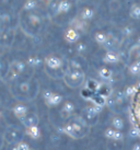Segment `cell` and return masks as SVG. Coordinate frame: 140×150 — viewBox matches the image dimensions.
<instances>
[{"mask_svg": "<svg viewBox=\"0 0 140 150\" xmlns=\"http://www.w3.org/2000/svg\"><path fill=\"white\" fill-rule=\"evenodd\" d=\"M30 149L31 148H30L29 144H26L24 142H21L18 145H16V150H30Z\"/></svg>", "mask_w": 140, "mask_h": 150, "instance_id": "27", "label": "cell"}, {"mask_svg": "<svg viewBox=\"0 0 140 150\" xmlns=\"http://www.w3.org/2000/svg\"><path fill=\"white\" fill-rule=\"evenodd\" d=\"M123 138H124V134L120 130H116L115 134H114V137H113V140H115V142H122Z\"/></svg>", "mask_w": 140, "mask_h": 150, "instance_id": "31", "label": "cell"}, {"mask_svg": "<svg viewBox=\"0 0 140 150\" xmlns=\"http://www.w3.org/2000/svg\"><path fill=\"white\" fill-rule=\"evenodd\" d=\"M129 71H130V74H132V75H138V74H140V59L134 62L129 66Z\"/></svg>", "mask_w": 140, "mask_h": 150, "instance_id": "20", "label": "cell"}, {"mask_svg": "<svg viewBox=\"0 0 140 150\" xmlns=\"http://www.w3.org/2000/svg\"><path fill=\"white\" fill-rule=\"evenodd\" d=\"M74 24H72L74 25V29L77 30L78 32H80V31H86L88 28V24L83 20H74Z\"/></svg>", "mask_w": 140, "mask_h": 150, "instance_id": "19", "label": "cell"}, {"mask_svg": "<svg viewBox=\"0 0 140 150\" xmlns=\"http://www.w3.org/2000/svg\"><path fill=\"white\" fill-rule=\"evenodd\" d=\"M22 125L24 126L25 128H29V127H32V126H37V123H38V118L35 114H31V115H26V116L20 118Z\"/></svg>", "mask_w": 140, "mask_h": 150, "instance_id": "7", "label": "cell"}, {"mask_svg": "<svg viewBox=\"0 0 140 150\" xmlns=\"http://www.w3.org/2000/svg\"><path fill=\"white\" fill-rule=\"evenodd\" d=\"M26 134L29 135L30 137H32L33 139H37L41 135V130L37 126H32V127H29L26 128Z\"/></svg>", "mask_w": 140, "mask_h": 150, "instance_id": "14", "label": "cell"}, {"mask_svg": "<svg viewBox=\"0 0 140 150\" xmlns=\"http://www.w3.org/2000/svg\"><path fill=\"white\" fill-rule=\"evenodd\" d=\"M136 91V86H129V87L126 88V90L124 91V94L126 98H132L134 96V93Z\"/></svg>", "mask_w": 140, "mask_h": 150, "instance_id": "22", "label": "cell"}, {"mask_svg": "<svg viewBox=\"0 0 140 150\" xmlns=\"http://www.w3.org/2000/svg\"><path fill=\"white\" fill-rule=\"evenodd\" d=\"M45 65L50 70H54V71L62 70V60L59 57L55 56V55H50V56H47L45 58Z\"/></svg>", "mask_w": 140, "mask_h": 150, "instance_id": "5", "label": "cell"}, {"mask_svg": "<svg viewBox=\"0 0 140 150\" xmlns=\"http://www.w3.org/2000/svg\"><path fill=\"white\" fill-rule=\"evenodd\" d=\"M30 150H34V149H30Z\"/></svg>", "mask_w": 140, "mask_h": 150, "instance_id": "36", "label": "cell"}, {"mask_svg": "<svg viewBox=\"0 0 140 150\" xmlns=\"http://www.w3.org/2000/svg\"><path fill=\"white\" fill-rule=\"evenodd\" d=\"M103 60L107 64H115L119 60V55L114 52H106V54L104 55Z\"/></svg>", "mask_w": 140, "mask_h": 150, "instance_id": "10", "label": "cell"}, {"mask_svg": "<svg viewBox=\"0 0 140 150\" xmlns=\"http://www.w3.org/2000/svg\"><path fill=\"white\" fill-rule=\"evenodd\" d=\"M44 99H45L46 104L48 106H56L62 101V96L58 93H54L50 91H45L44 94Z\"/></svg>", "mask_w": 140, "mask_h": 150, "instance_id": "6", "label": "cell"}, {"mask_svg": "<svg viewBox=\"0 0 140 150\" xmlns=\"http://www.w3.org/2000/svg\"><path fill=\"white\" fill-rule=\"evenodd\" d=\"M100 113V108L98 106H87L82 111L83 115H87L90 117H98Z\"/></svg>", "mask_w": 140, "mask_h": 150, "instance_id": "11", "label": "cell"}, {"mask_svg": "<svg viewBox=\"0 0 140 150\" xmlns=\"http://www.w3.org/2000/svg\"><path fill=\"white\" fill-rule=\"evenodd\" d=\"M94 40L95 42H98L99 44L103 46V44L107 41V34L104 32H96L94 34Z\"/></svg>", "mask_w": 140, "mask_h": 150, "instance_id": "18", "label": "cell"}, {"mask_svg": "<svg viewBox=\"0 0 140 150\" xmlns=\"http://www.w3.org/2000/svg\"><path fill=\"white\" fill-rule=\"evenodd\" d=\"M112 126L115 130H120L122 132V129L125 126V123H124L123 118H120L119 116H114L112 118Z\"/></svg>", "mask_w": 140, "mask_h": 150, "instance_id": "13", "label": "cell"}, {"mask_svg": "<svg viewBox=\"0 0 140 150\" xmlns=\"http://www.w3.org/2000/svg\"><path fill=\"white\" fill-rule=\"evenodd\" d=\"M132 150H140V145H139V144H136V145H134V146H132Z\"/></svg>", "mask_w": 140, "mask_h": 150, "instance_id": "34", "label": "cell"}, {"mask_svg": "<svg viewBox=\"0 0 140 150\" xmlns=\"http://www.w3.org/2000/svg\"><path fill=\"white\" fill-rule=\"evenodd\" d=\"M28 64H29L30 66L32 67H37L38 66V64H41V62L38 60V58H36V57H30L29 59H28Z\"/></svg>", "mask_w": 140, "mask_h": 150, "instance_id": "28", "label": "cell"}, {"mask_svg": "<svg viewBox=\"0 0 140 150\" xmlns=\"http://www.w3.org/2000/svg\"><path fill=\"white\" fill-rule=\"evenodd\" d=\"M115 132H116V130L113 128V127H108V128L105 129V133H104V135H105V137L108 138V139H113Z\"/></svg>", "mask_w": 140, "mask_h": 150, "instance_id": "26", "label": "cell"}, {"mask_svg": "<svg viewBox=\"0 0 140 150\" xmlns=\"http://www.w3.org/2000/svg\"><path fill=\"white\" fill-rule=\"evenodd\" d=\"M130 137L132 138H136V136H138V134H137V132L135 130V129L132 128V129H130Z\"/></svg>", "mask_w": 140, "mask_h": 150, "instance_id": "33", "label": "cell"}, {"mask_svg": "<svg viewBox=\"0 0 140 150\" xmlns=\"http://www.w3.org/2000/svg\"><path fill=\"white\" fill-rule=\"evenodd\" d=\"M132 33H134V28H132V25H126V26L123 29V34H124V35H127V36H129V35H132Z\"/></svg>", "mask_w": 140, "mask_h": 150, "instance_id": "30", "label": "cell"}, {"mask_svg": "<svg viewBox=\"0 0 140 150\" xmlns=\"http://www.w3.org/2000/svg\"><path fill=\"white\" fill-rule=\"evenodd\" d=\"M129 118L135 129L140 137V82L136 84V91L130 98L129 103Z\"/></svg>", "mask_w": 140, "mask_h": 150, "instance_id": "1", "label": "cell"}, {"mask_svg": "<svg viewBox=\"0 0 140 150\" xmlns=\"http://www.w3.org/2000/svg\"><path fill=\"white\" fill-rule=\"evenodd\" d=\"M71 7V4L69 1H59L57 4V11L58 12H67Z\"/></svg>", "mask_w": 140, "mask_h": 150, "instance_id": "17", "label": "cell"}, {"mask_svg": "<svg viewBox=\"0 0 140 150\" xmlns=\"http://www.w3.org/2000/svg\"><path fill=\"white\" fill-rule=\"evenodd\" d=\"M65 82L70 88H78L83 83L84 81V72L82 70H74L70 68L69 70L64 76Z\"/></svg>", "mask_w": 140, "mask_h": 150, "instance_id": "3", "label": "cell"}, {"mask_svg": "<svg viewBox=\"0 0 140 150\" xmlns=\"http://www.w3.org/2000/svg\"><path fill=\"white\" fill-rule=\"evenodd\" d=\"M100 76L104 78V79H111L112 78V72L108 68H102L100 70Z\"/></svg>", "mask_w": 140, "mask_h": 150, "instance_id": "21", "label": "cell"}, {"mask_svg": "<svg viewBox=\"0 0 140 150\" xmlns=\"http://www.w3.org/2000/svg\"><path fill=\"white\" fill-rule=\"evenodd\" d=\"M11 69H12L13 71H16L17 74H19V75H20L21 72H23V71H24L25 65L22 63V62H19V60H17V62H13V63H12Z\"/></svg>", "mask_w": 140, "mask_h": 150, "instance_id": "16", "label": "cell"}, {"mask_svg": "<svg viewBox=\"0 0 140 150\" xmlns=\"http://www.w3.org/2000/svg\"><path fill=\"white\" fill-rule=\"evenodd\" d=\"M65 38L69 43L78 42L79 38H80V33H79L77 30H74V28H70V29L67 30L66 34H65Z\"/></svg>", "mask_w": 140, "mask_h": 150, "instance_id": "9", "label": "cell"}, {"mask_svg": "<svg viewBox=\"0 0 140 150\" xmlns=\"http://www.w3.org/2000/svg\"><path fill=\"white\" fill-rule=\"evenodd\" d=\"M4 140L10 145H18L22 142V132L17 127H9L4 135Z\"/></svg>", "mask_w": 140, "mask_h": 150, "instance_id": "4", "label": "cell"}, {"mask_svg": "<svg viewBox=\"0 0 140 150\" xmlns=\"http://www.w3.org/2000/svg\"><path fill=\"white\" fill-rule=\"evenodd\" d=\"M129 16L135 19V20H140V6L139 4H134L130 10H129Z\"/></svg>", "mask_w": 140, "mask_h": 150, "instance_id": "15", "label": "cell"}, {"mask_svg": "<svg viewBox=\"0 0 140 150\" xmlns=\"http://www.w3.org/2000/svg\"><path fill=\"white\" fill-rule=\"evenodd\" d=\"M59 114H60V117H62V120H68V118H70L71 117V113H69V112H67V111H65L64 108H62L60 110V112H59Z\"/></svg>", "mask_w": 140, "mask_h": 150, "instance_id": "32", "label": "cell"}, {"mask_svg": "<svg viewBox=\"0 0 140 150\" xmlns=\"http://www.w3.org/2000/svg\"><path fill=\"white\" fill-rule=\"evenodd\" d=\"M125 94H124V92L122 91H118V92H116V94H115V103L116 104H122L124 102V100H125Z\"/></svg>", "mask_w": 140, "mask_h": 150, "instance_id": "23", "label": "cell"}, {"mask_svg": "<svg viewBox=\"0 0 140 150\" xmlns=\"http://www.w3.org/2000/svg\"><path fill=\"white\" fill-rule=\"evenodd\" d=\"M62 108H64L65 111H67V112H69L72 114V112L74 111V104L72 103V102H70V101H66V102L64 103Z\"/></svg>", "mask_w": 140, "mask_h": 150, "instance_id": "24", "label": "cell"}, {"mask_svg": "<svg viewBox=\"0 0 140 150\" xmlns=\"http://www.w3.org/2000/svg\"><path fill=\"white\" fill-rule=\"evenodd\" d=\"M89 126H87V124L83 122V120L81 117H78L76 121L70 122L67 125H65L64 127V133L70 136L72 138H82L89 132Z\"/></svg>", "mask_w": 140, "mask_h": 150, "instance_id": "2", "label": "cell"}, {"mask_svg": "<svg viewBox=\"0 0 140 150\" xmlns=\"http://www.w3.org/2000/svg\"><path fill=\"white\" fill-rule=\"evenodd\" d=\"M37 2L34 1V0H29L24 4V9L25 10H33V9L36 8Z\"/></svg>", "mask_w": 140, "mask_h": 150, "instance_id": "25", "label": "cell"}, {"mask_svg": "<svg viewBox=\"0 0 140 150\" xmlns=\"http://www.w3.org/2000/svg\"><path fill=\"white\" fill-rule=\"evenodd\" d=\"M93 16H94V11L91 8H89V7L83 8L81 10V13H80V18H81V20H83V21L90 20V19L93 18Z\"/></svg>", "mask_w": 140, "mask_h": 150, "instance_id": "12", "label": "cell"}, {"mask_svg": "<svg viewBox=\"0 0 140 150\" xmlns=\"http://www.w3.org/2000/svg\"><path fill=\"white\" fill-rule=\"evenodd\" d=\"M0 69H1V65H0Z\"/></svg>", "mask_w": 140, "mask_h": 150, "instance_id": "35", "label": "cell"}, {"mask_svg": "<svg viewBox=\"0 0 140 150\" xmlns=\"http://www.w3.org/2000/svg\"><path fill=\"white\" fill-rule=\"evenodd\" d=\"M12 111H13V114L20 120V118H22V117H24L28 115L29 108H28V106H26L25 104H23V103H18L17 105L13 106Z\"/></svg>", "mask_w": 140, "mask_h": 150, "instance_id": "8", "label": "cell"}, {"mask_svg": "<svg viewBox=\"0 0 140 150\" xmlns=\"http://www.w3.org/2000/svg\"><path fill=\"white\" fill-rule=\"evenodd\" d=\"M86 50H87V46H86L84 43H82V42L77 43V45H76V50H77L78 53H84Z\"/></svg>", "mask_w": 140, "mask_h": 150, "instance_id": "29", "label": "cell"}]
</instances>
